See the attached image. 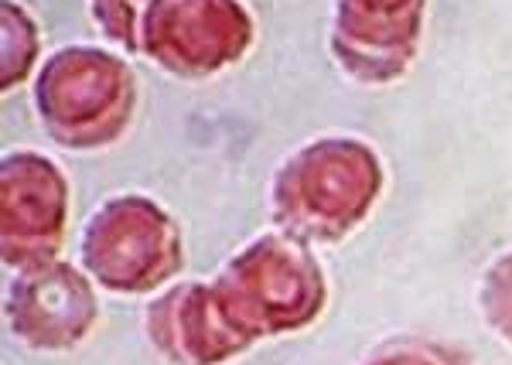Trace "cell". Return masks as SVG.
Masks as SVG:
<instances>
[{"label": "cell", "instance_id": "cell-4", "mask_svg": "<svg viewBox=\"0 0 512 365\" xmlns=\"http://www.w3.org/2000/svg\"><path fill=\"white\" fill-rule=\"evenodd\" d=\"M420 0H342V28H338V52L349 55L359 48L379 45L383 79L393 76L390 52H407L417 38Z\"/></svg>", "mask_w": 512, "mask_h": 365}, {"label": "cell", "instance_id": "cell-2", "mask_svg": "<svg viewBox=\"0 0 512 365\" xmlns=\"http://www.w3.org/2000/svg\"><path fill=\"white\" fill-rule=\"evenodd\" d=\"M89 106L96 130L120 127L123 113L110 110L120 106L127 110V69L117 58H106L99 52H69L62 58H52L41 82V113H45L52 137H62L69 144H82V110ZM120 134V130H117ZM99 140L106 134L99 130Z\"/></svg>", "mask_w": 512, "mask_h": 365}, {"label": "cell", "instance_id": "cell-1", "mask_svg": "<svg viewBox=\"0 0 512 365\" xmlns=\"http://www.w3.org/2000/svg\"><path fill=\"white\" fill-rule=\"evenodd\" d=\"M82 253L89 256V270L103 284L123 290L154 284L178 263L171 222L140 198H120V202L103 205Z\"/></svg>", "mask_w": 512, "mask_h": 365}, {"label": "cell", "instance_id": "cell-3", "mask_svg": "<svg viewBox=\"0 0 512 365\" xmlns=\"http://www.w3.org/2000/svg\"><path fill=\"white\" fill-rule=\"evenodd\" d=\"M11 318L14 331H21L24 338L65 345L79 338L93 321V294L76 273L55 267L14 287Z\"/></svg>", "mask_w": 512, "mask_h": 365}, {"label": "cell", "instance_id": "cell-5", "mask_svg": "<svg viewBox=\"0 0 512 365\" xmlns=\"http://www.w3.org/2000/svg\"><path fill=\"white\" fill-rule=\"evenodd\" d=\"M485 311L492 318V328L512 338V256L502 260L485 280Z\"/></svg>", "mask_w": 512, "mask_h": 365}]
</instances>
